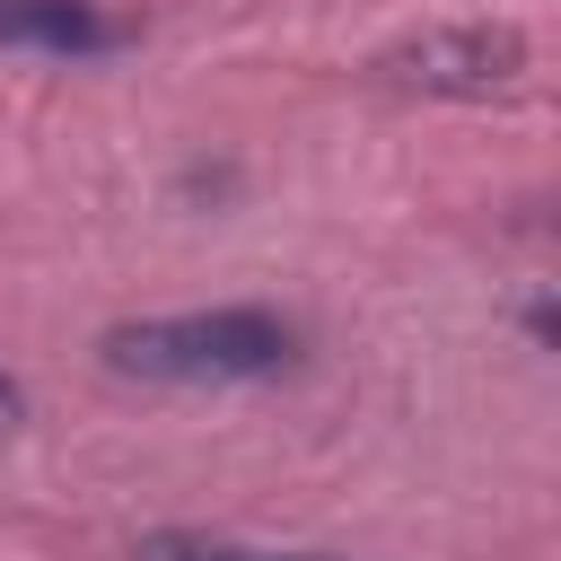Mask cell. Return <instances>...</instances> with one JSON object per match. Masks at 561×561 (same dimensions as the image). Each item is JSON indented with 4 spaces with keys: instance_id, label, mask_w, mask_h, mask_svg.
I'll use <instances>...</instances> for the list:
<instances>
[{
    "instance_id": "3",
    "label": "cell",
    "mask_w": 561,
    "mask_h": 561,
    "mask_svg": "<svg viewBox=\"0 0 561 561\" xmlns=\"http://www.w3.org/2000/svg\"><path fill=\"white\" fill-rule=\"evenodd\" d=\"M105 53L123 44V26L96 0H0V53Z\"/></svg>"
},
{
    "instance_id": "1",
    "label": "cell",
    "mask_w": 561,
    "mask_h": 561,
    "mask_svg": "<svg viewBox=\"0 0 561 561\" xmlns=\"http://www.w3.org/2000/svg\"><path fill=\"white\" fill-rule=\"evenodd\" d=\"M96 351L114 377H149V386H245V377H280L298 359V333L272 307H193V316L114 324Z\"/></svg>"
},
{
    "instance_id": "5",
    "label": "cell",
    "mask_w": 561,
    "mask_h": 561,
    "mask_svg": "<svg viewBox=\"0 0 561 561\" xmlns=\"http://www.w3.org/2000/svg\"><path fill=\"white\" fill-rule=\"evenodd\" d=\"M0 412H18V377L9 368H0Z\"/></svg>"
},
{
    "instance_id": "2",
    "label": "cell",
    "mask_w": 561,
    "mask_h": 561,
    "mask_svg": "<svg viewBox=\"0 0 561 561\" xmlns=\"http://www.w3.org/2000/svg\"><path fill=\"white\" fill-rule=\"evenodd\" d=\"M386 70L403 88H430V96H491L526 70V35L517 26H430V35L394 44Z\"/></svg>"
},
{
    "instance_id": "4",
    "label": "cell",
    "mask_w": 561,
    "mask_h": 561,
    "mask_svg": "<svg viewBox=\"0 0 561 561\" xmlns=\"http://www.w3.org/2000/svg\"><path fill=\"white\" fill-rule=\"evenodd\" d=\"M131 561H324V552H280V543H237V535H193V526H158L140 535Z\"/></svg>"
}]
</instances>
